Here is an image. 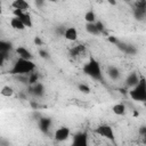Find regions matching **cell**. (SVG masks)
Instances as JSON below:
<instances>
[{
  "mask_svg": "<svg viewBox=\"0 0 146 146\" xmlns=\"http://www.w3.org/2000/svg\"><path fill=\"white\" fill-rule=\"evenodd\" d=\"M125 111H127V108H125V105L123 103H117V104L113 105V107H112V112L115 115H119V116L124 115L125 114Z\"/></svg>",
  "mask_w": 146,
  "mask_h": 146,
  "instance_id": "ac0fdd59",
  "label": "cell"
},
{
  "mask_svg": "<svg viewBox=\"0 0 146 146\" xmlns=\"http://www.w3.org/2000/svg\"><path fill=\"white\" fill-rule=\"evenodd\" d=\"M78 88H79V90H80V91H82L83 94H89V91H90V88H89L87 84H84V83L79 84V86H78Z\"/></svg>",
  "mask_w": 146,
  "mask_h": 146,
  "instance_id": "484cf974",
  "label": "cell"
},
{
  "mask_svg": "<svg viewBox=\"0 0 146 146\" xmlns=\"http://www.w3.org/2000/svg\"><path fill=\"white\" fill-rule=\"evenodd\" d=\"M15 51H16V54L18 55V58L32 60L33 55H32V52H31L27 48H25V47H23V46H19V47H17V48L15 49Z\"/></svg>",
  "mask_w": 146,
  "mask_h": 146,
  "instance_id": "7c38bea8",
  "label": "cell"
},
{
  "mask_svg": "<svg viewBox=\"0 0 146 146\" xmlns=\"http://www.w3.org/2000/svg\"><path fill=\"white\" fill-rule=\"evenodd\" d=\"M132 13H133V17L137 21H143L144 18H146V1L145 0L137 1L133 6Z\"/></svg>",
  "mask_w": 146,
  "mask_h": 146,
  "instance_id": "8992f818",
  "label": "cell"
},
{
  "mask_svg": "<svg viewBox=\"0 0 146 146\" xmlns=\"http://www.w3.org/2000/svg\"><path fill=\"white\" fill-rule=\"evenodd\" d=\"M51 125V119L49 117H41L39 120V129L43 132V133H48L49 129Z\"/></svg>",
  "mask_w": 146,
  "mask_h": 146,
  "instance_id": "2e32d148",
  "label": "cell"
},
{
  "mask_svg": "<svg viewBox=\"0 0 146 146\" xmlns=\"http://www.w3.org/2000/svg\"><path fill=\"white\" fill-rule=\"evenodd\" d=\"M86 31L91 35H99L100 32L97 29L96 23H86Z\"/></svg>",
  "mask_w": 146,
  "mask_h": 146,
  "instance_id": "ffe728a7",
  "label": "cell"
},
{
  "mask_svg": "<svg viewBox=\"0 0 146 146\" xmlns=\"http://www.w3.org/2000/svg\"><path fill=\"white\" fill-rule=\"evenodd\" d=\"M84 21L87 23H96L97 19H96V14L94 10H88L86 14H84Z\"/></svg>",
  "mask_w": 146,
  "mask_h": 146,
  "instance_id": "7402d4cb",
  "label": "cell"
},
{
  "mask_svg": "<svg viewBox=\"0 0 146 146\" xmlns=\"http://www.w3.org/2000/svg\"><path fill=\"white\" fill-rule=\"evenodd\" d=\"M129 96L132 100L139 103H146V79L144 76L140 78L139 82L130 89Z\"/></svg>",
  "mask_w": 146,
  "mask_h": 146,
  "instance_id": "3957f363",
  "label": "cell"
},
{
  "mask_svg": "<svg viewBox=\"0 0 146 146\" xmlns=\"http://www.w3.org/2000/svg\"><path fill=\"white\" fill-rule=\"evenodd\" d=\"M82 71H83V73H84L86 75H88V76L91 78L92 80L102 81V82L104 81L100 64H99V62H98L96 58H94V57H90L89 60L83 65Z\"/></svg>",
  "mask_w": 146,
  "mask_h": 146,
  "instance_id": "7a4b0ae2",
  "label": "cell"
},
{
  "mask_svg": "<svg viewBox=\"0 0 146 146\" xmlns=\"http://www.w3.org/2000/svg\"><path fill=\"white\" fill-rule=\"evenodd\" d=\"M96 25H97V29L99 30L100 34H102V33H104V31H105V26H104L103 22H100V21H97V22H96Z\"/></svg>",
  "mask_w": 146,
  "mask_h": 146,
  "instance_id": "4316f807",
  "label": "cell"
},
{
  "mask_svg": "<svg viewBox=\"0 0 146 146\" xmlns=\"http://www.w3.org/2000/svg\"><path fill=\"white\" fill-rule=\"evenodd\" d=\"M13 46L10 42L1 40L0 41V57H1V64L5 62V59H7V55L11 51Z\"/></svg>",
  "mask_w": 146,
  "mask_h": 146,
  "instance_id": "30bf717a",
  "label": "cell"
},
{
  "mask_svg": "<svg viewBox=\"0 0 146 146\" xmlns=\"http://www.w3.org/2000/svg\"><path fill=\"white\" fill-rule=\"evenodd\" d=\"M95 132L97 135H99L100 137L105 138V139H108L111 141H114L115 140V135H114V130L111 125L108 124H99L96 129H95Z\"/></svg>",
  "mask_w": 146,
  "mask_h": 146,
  "instance_id": "5b68a950",
  "label": "cell"
},
{
  "mask_svg": "<svg viewBox=\"0 0 146 146\" xmlns=\"http://www.w3.org/2000/svg\"><path fill=\"white\" fill-rule=\"evenodd\" d=\"M13 14L15 17H18L22 23L25 25V27L30 29L33 26V22H32V17H31V14L29 11H23V10H17V9H14L13 10Z\"/></svg>",
  "mask_w": 146,
  "mask_h": 146,
  "instance_id": "52a82bcc",
  "label": "cell"
},
{
  "mask_svg": "<svg viewBox=\"0 0 146 146\" xmlns=\"http://www.w3.org/2000/svg\"><path fill=\"white\" fill-rule=\"evenodd\" d=\"M70 135H71V130L66 125H62L59 128H57L55 130V133H54V138L55 140L62 143V141H65L70 138Z\"/></svg>",
  "mask_w": 146,
  "mask_h": 146,
  "instance_id": "ba28073f",
  "label": "cell"
},
{
  "mask_svg": "<svg viewBox=\"0 0 146 146\" xmlns=\"http://www.w3.org/2000/svg\"><path fill=\"white\" fill-rule=\"evenodd\" d=\"M34 42H35V43H38V44H41V40H40V39H39L38 36H36V38L34 39Z\"/></svg>",
  "mask_w": 146,
  "mask_h": 146,
  "instance_id": "f1b7e54d",
  "label": "cell"
},
{
  "mask_svg": "<svg viewBox=\"0 0 146 146\" xmlns=\"http://www.w3.org/2000/svg\"><path fill=\"white\" fill-rule=\"evenodd\" d=\"M71 146H89L88 144V133L87 131H80L76 132L73 136Z\"/></svg>",
  "mask_w": 146,
  "mask_h": 146,
  "instance_id": "9c48e42d",
  "label": "cell"
},
{
  "mask_svg": "<svg viewBox=\"0 0 146 146\" xmlns=\"http://www.w3.org/2000/svg\"><path fill=\"white\" fill-rule=\"evenodd\" d=\"M35 70V64L32 60L18 58L14 64L13 67L9 70V74L11 75H30Z\"/></svg>",
  "mask_w": 146,
  "mask_h": 146,
  "instance_id": "6da1fadb",
  "label": "cell"
},
{
  "mask_svg": "<svg viewBox=\"0 0 146 146\" xmlns=\"http://www.w3.org/2000/svg\"><path fill=\"white\" fill-rule=\"evenodd\" d=\"M138 133H139V136H140L143 143L146 144V125H141V127L139 128V130H138Z\"/></svg>",
  "mask_w": 146,
  "mask_h": 146,
  "instance_id": "d4e9b609",
  "label": "cell"
},
{
  "mask_svg": "<svg viewBox=\"0 0 146 146\" xmlns=\"http://www.w3.org/2000/svg\"><path fill=\"white\" fill-rule=\"evenodd\" d=\"M31 94L36 97H42L44 95V86L41 82H36L35 84L31 86Z\"/></svg>",
  "mask_w": 146,
  "mask_h": 146,
  "instance_id": "5bb4252c",
  "label": "cell"
},
{
  "mask_svg": "<svg viewBox=\"0 0 146 146\" xmlns=\"http://www.w3.org/2000/svg\"><path fill=\"white\" fill-rule=\"evenodd\" d=\"M0 94L3 97H11L14 95V89L10 86H3L0 90Z\"/></svg>",
  "mask_w": 146,
  "mask_h": 146,
  "instance_id": "603a6c76",
  "label": "cell"
},
{
  "mask_svg": "<svg viewBox=\"0 0 146 146\" xmlns=\"http://www.w3.org/2000/svg\"><path fill=\"white\" fill-rule=\"evenodd\" d=\"M86 50V47L83 44H78V46H74L71 50H70V56L72 57H79L81 56Z\"/></svg>",
  "mask_w": 146,
  "mask_h": 146,
  "instance_id": "d6986e66",
  "label": "cell"
},
{
  "mask_svg": "<svg viewBox=\"0 0 146 146\" xmlns=\"http://www.w3.org/2000/svg\"><path fill=\"white\" fill-rule=\"evenodd\" d=\"M39 54H40V56H41L42 58H48V57H49V56H48V52L44 51V50H40Z\"/></svg>",
  "mask_w": 146,
  "mask_h": 146,
  "instance_id": "83f0119b",
  "label": "cell"
},
{
  "mask_svg": "<svg viewBox=\"0 0 146 146\" xmlns=\"http://www.w3.org/2000/svg\"><path fill=\"white\" fill-rule=\"evenodd\" d=\"M107 74L112 80H117L120 78V71L115 66H110L107 68Z\"/></svg>",
  "mask_w": 146,
  "mask_h": 146,
  "instance_id": "44dd1931",
  "label": "cell"
},
{
  "mask_svg": "<svg viewBox=\"0 0 146 146\" xmlns=\"http://www.w3.org/2000/svg\"><path fill=\"white\" fill-rule=\"evenodd\" d=\"M144 105H145V107H146V103H144Z\"/></svg>",
  "mask_w": 146,
  "mask_h": 146,
  "instance_id": "f546056e",
  "label": "cell"
},
{
  "mask_svg": "<svg viewBox=\"0 0 146 146\" xmlns=\"http://www.w3.org/2000/svg\"><path fill=\"white\" fill-rule=\"evenodd\" d=\"M140 78H141V76H139V74H138L137 72H131V73L127 76V79H125V86L129 87L130 89L133 88V87L139 82Z\"/></svg>",
  "mask_w": 146,
  "mask_h": 146,
  "instance_id": "8fae6325",
  "label": "cell"
},
{
  "mask_svg": "<svg viewBox=\"0 0 146 146\" xmlns=\"http://www.w3.org/2000/svg\"><path fill=\"white\" fill-rule=\"evenodd\" d=\"M10 26L14 29V30H18V31H23V30H25L26 27H25V25L22 23V21L18 18V17H11V19H10Z\"/></svg>",
  "mask_w": 146,
  "mask_h": 146,
  "instance_id": "e0dca14e",
  "label": "cell"
},
{
  "mask_svg": "<svg viewBox=\"0 0 146 146\" xmlns=\"http://www.w3.org/2000/svg\"><path fill=\"white\" fill-rule=\"evenodd\" d=\"M11 7L14 9H17V10L27 11V9H30V3L25 0H14L11 2Z\"/></svg>",
  "mask_w": 146,
  "mask_h": 146,
  "instance_id": "4fadbf2b",
  "label": "cell"
},
{
  "mask_svg": "<svg viewBox=\"0 0 146 146\" xmlns=\"http://www.w3.org/2000/svg\"><path fill=\"white\" fill-rule=\"evenodd\" d=\"M38 80H39V75H38V73H35V72L31 73V74L27 76V83L31 84V86H33V84H35L36 82H39Z\"/></svg>",
  "mask_w": 146,
  "mask_h": 146,
  "instance_id": "cb8c5ba5",
  "label": "cell"
},
{
  "mask_svg": "<svg viewBox=\"0 0 146 146\" xmlns=\"http://www.w3.org/2000/svg\"><path fill=\"white\" fill-rule=\"evenodd\" d=\"M108 41H111L112 43H114L119 50H121L122 52L127 54V55H136L137 54V48L131 44V43H128L125 41H121L114 36H110L108 38Z\"/></svg>",
  "mask_w": 146,
  "mask_h": 146,
  "instance_id": "277c9868",
  "label": "cell"
},
{
  "mask_svg": "<svg viewBox=\"0 0 146 146\" xmlns=\"http://www.w3.org/2000/svg\"><path fill=\"white\" fill-rule=\"evenodd\" d=\"M64 38L68 41H75L78 39V31L75 27L73 26H70V27H66L65 30V33H64Z\"/></svg>",
  "mask_w": 146,
  "mask_h": 146,
  "instance_id": "9a60e30c",
  "label": "cell"
}]
</instances>
